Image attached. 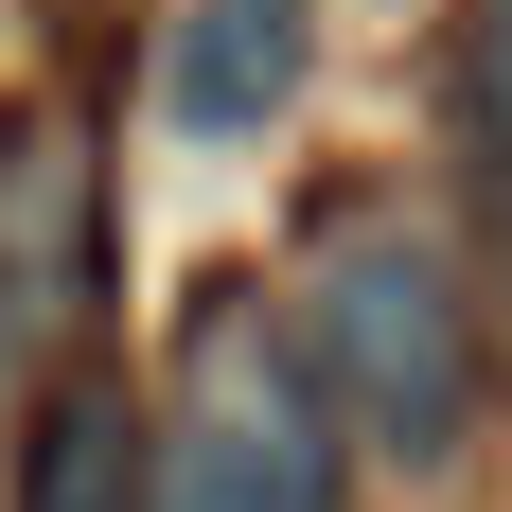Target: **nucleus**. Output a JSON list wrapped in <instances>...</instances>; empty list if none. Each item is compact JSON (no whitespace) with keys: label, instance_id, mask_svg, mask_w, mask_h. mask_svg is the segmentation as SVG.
<instances>
[{"label":"nucleus","instance_id":"obj_3","mask_svg":"<svg viewBox=\"0 0 512 512\" xmlns=\"http://www.w3.org/2000/svg\"><path fill=\"white\" fill-rule=\"evenodd\" d=\"M318 71V0H177L159 36V124L177 142H265Z\"/></svg>","mask_w":512,"mask_h":512},{"label":"nucleus","instance_id":"obj_1","mask_svg":"<svg viewBox=\"0 0 512 512\" xmlns=\"http://www.w3.org/2000/svg\"><path fill=\"white\" fill-rule=\"evenodd\" d=\"M301 371H318V407L354 424L371 460H442L477 407V301H460V265L424 248V230H354V248H318L301 283Z\"/></svg>","mask_w":512,"mask_h":512},{"label":"nucleus","instance_id":"obj_2","mask_svg":"<svg viewBox=\"0 0 512 512\" xmlns=\"http://www.w3.org/2000/svg\"><path fill=\"white\" fill-rule=\"evenodd\" d=\"M142 512H336V407H318L301 336L212 318V371L177 442H142Z\"/></svg>","mask_w":512,"mask_h":512},{"label":"nucleus","instance_id":"obj_5","mask_svg":"<svg viewBox=\"0 0 512 512\" xmlns=\"http://www.w3.org/2000/svg\"><path fill=\"white\" fill-rule=\"evenodd\" d=\"M71 265H89V142H71V124H18V142H0V318L53 336Z\"/></svg>","mask_w":512,"mask_h":512},{"label":"nucleus","instance_id":"obj_6","mask_svg":"<svg viewBox=\"0 0 512 512\" xmlns=\"http://www.w3.org/2000/svg\"><path fill=\"white\" fill-rule=\"evenodd\" d=\"M460 89H477V142L512 159V0H477V36H460Z\"/></svg>","mask_w":512,"mask_h":512},{"label":"nucleus","instance_id":"obj_4","mask_svg":"<svg viewBox=\"0 0 512 512\" xmlns=\"http://www.w3.org/2000/svg\"><path fill=\"white\" fill-rule=\"evenodd\" d=\"M0 512H142V407H124V371H36Z\"/></svg>","mask_w":512,"mask_h":512}]
</instances>
